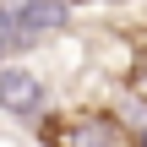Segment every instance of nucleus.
<instances>
[{"label": "nucleus", "mask_w": 147, "mask_h": 147, "mask_svg": "<svg viewBox=\"0 0 147 147\" xmlns=\"http://www.w3.org/2000/svg\"><path fill=\"white\" fill-rule=\"evenodd\" d=\"M55 27H65V0H33L27 11H16V44L55 33Z\"/></svg>", "instance_id": "nucleus-3"}, {"label": "nucleus", "mask_w": 147, "mask_h": 147, "mask_svg": "<svg viewBox=\"0 0 147 147\" xmlns=\"http://www.w3.org/2000/svg\"><path fill=\"white\" fill-rule=\"evenodd\" d=\"M136 147H147V131H142V136H136Z\"/></svg>", "instance_id": "nucleus-7"}, {"label": "nucleus", "mask_w": 147, "mask_h": 147, "mask_svg": "<svg viewBox=\"0 0 147 147\" xmlns=\"http://www.w3.org/2000/svg\"><path fill=\"white\" fill-rule=\"evenodd\" d=\"M44 142L49 147H131L125 125L104 109H82V115H55L44 125Z\"/></svg>", "instance_id": "nucleus-1"}, {"label": "nucleus", "mask_w": 147, "mask_h": 147, "mask_svg": "<svg viewBox=\"0 0 147 147\" xmlns=\"http://www.w3.org/2000/svg\"><path fill=\"white\" fill-rule=\"evenodd\" d=\"M38 98H44V87H38V76L33 71H0V104L11 109V115H38Z\"/></svg>", "instance_id": "nucleus-2"}, {"label": "nucleus", "mask_w": 147, "mask_h": 147, "mask_svg": "<svg viewBox=\"0 0 147 147\" xmlns=\"http://www.w3.org/2000/svg\"><path fill=\"white\" fill-rule=\"evenodd\" d=\"M131 87H136V98L147 104V38H142V55H136V71H131Z\"/></svg>", "instance_id": "nucleus-5"}, {"label": "nucleus", "mask_w": 147, "mask_h": 147, "mask_svg": "<svg viewBox=\"0 0 147 147\" xmlns=\"http://www.w3.org/2000/svg\"><path fill=\"white\" fill-rule=\"evenodd\" d=\"M11 49H16V16L0 5V55H11Z\"/></svg>", "instance_id": "nucleus-4"}, {"label": "nucleus", "mask_w": 147, "mask_h": 147, "mask_svg": "<svg viewBox=\"0 0 147 147\" xmlns=\"http://www.w3.org/2000/svg\"><path fill=\"white\" fill-rule=\"evenodd\" d=\"M27 5H33V0H5V11H11V16H16V11H27Z\"/></svg>", "instance_id": "nucleus-6"}]
</instances>
